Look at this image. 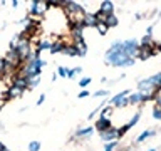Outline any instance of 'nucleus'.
<instances>
[{"mask_svg":"<svg viewBox=\"0 0 161 151\" xmlns=\"http://www.w3.org/2000/svg\"><path fill=\"white\" fill-rule=\"evenodd\" d=\"M136 60L133 57H128L124 52H111L108 50L106 52V64H111L114 67H129V65H134Z\"/></svg>","mask_w":161,"mask_h":151,"instance_id":"nucleus-1","label":"nucleus"},{"mask_svg":"<svg viewBox=\"0 0 161 151\" xmlns=\"http://www.w3.org/2000/svg\"><path fill=\"white\" fill-rule=\"evenodd\" d=\"M49 2H44V0H34L30 2V7H29V15H35V17H40L42 19L45 14L49 12Z\"/></svg>","mask_w":161,"mask_h":151,"instance_id":"nucleus-2","label":"nucleus"},{"mask_svg":"<svg viewBox=\"0 0 161 151\" xmlns=\"http://www.w3.org/2000/svg\"><path fill=\"white\" fill-rule=\"evenodd\" d=\"M123 52L128 55V57H138V52H139V42L136 39H128V40H123Z\"/></svg>","mask_w":161,"mask_h":151,"instance_id":"nucleus-3","label":"nucleus"},{"mask_svg":"<svg viewBox=\"0 0 161 151\" xmlns=\"http://www.w3.org/2000/svg\"><path fill=\"white\" fill-rule=\"evenodd\" d=\"M99 136H101V139H103V141H108V143H111V141H114L116 138H119V131L116 129V128H113V126H111L109 129L101 131Z\"/></svg>","mask_w":161,"mask_h":151,"instance_id":"nucleus-4","label":"nucleus"},{"mask_svg":"<svg viewBox=\"0 0 161 151\" xmlns=\"http://www.w3.org/2000/svg\"><path fill=\"white\" fill-rule=\"evenodd\" d=\"M138 89H139V92L151 94V92H153V89H154V86L151 84V81H149V77H148V79H141V81H139V82H138Z\"/></svg>","mask_w":161,"mask_h":151,"instance_id":"nucleus-5","label":"nucleus"},{"mask_svg":"<svg viewBox=\"0 0 161 151\" xmlns=\"http://www.w3.org/2000/svg\"><path fill=\"white\" fill-rule=\"evenodd\" d=\"M109 128H111V121H109V118H104V116H101V118L94 123V129H97L99 133L109 129Z\"/></svg>","mask_w":161,"mask_h":151,"instance_id":"nucleus-6","label":"nucleus"},{"mask_svg":"<svg viewBox=\"0 0 161 151\" xmlns=\"http://www.w3.org/2000/svg\"><path fill=\"white\" fill-rule=\"evenodd\" d=\"M12 86L14 87H19L20 91H25V89H29V79L27 77H20V76H15Z\"/></svg>","mask_w":161,"mask_h":151,"instance_id":"nucleus-7","label":"nucleus"},{"mask_svg":"<svg viewBox=\"0 0 161 151\" xmlns=\"http://www.w3.org/2000/svg\"><path fill=\"white\" fill-rule=\"evenodd\" d=\"M22 94H24V91H20L19 87H14V86H10V87H7V92H5V99H7V101L17 99Z\"/></svg>","mask_w":161,"mask_h":151,"instance_id":"nucleus-8","label":"nucleus"},{"mask_svg":"<svg viewBox=\"0 0 161 151\" xmlns=\"http://www.w3.org/2000/svg\"><path fill=\"white\" fill-rule=\"evenodd\" d=\"M72 45L77 50V57H84L87 54V45H86L84 40H77V42H72Z\"/></svg>","mask_w":161,"mask_h":151,"instance_id":"nucleus-9","label":"nucleus"},{"mask_svg":"<svg viewBox=\"0 0 161 151\" xmlns=\"http://www.w3.org/2000/svg\"><path fill=\"white\" fill-rule=\"evenodd\" d=\"M64 47H65V44H64V40L62 39H57V40H54V42H52V47H50V50H49V52L50 54H59V52H62V50H64Z\"/></svg>","mask_w":161,"mask_h":151,"instance_id":"nucleus-10","label":"nucleus"},{"mask_svg":"<svg viewBox=\"0 0 161 151\" xmlns=\"http://www.w3.org/2000/svg\"><path fill=\"white\" fill-rule=\"evenodd\" d=\"M82 25H84V29L86 27H96V25H97L96 15L94 14H86L84 15V20H82Z\"/></svg>","mask_w":161,"mask_h":151,"instance_id":"nucleus-11","label":"nucleus"},{"mask_svg":"<svg viewBox=\"0 0 161 151\" xmlns=\"http://www.w3.org/2000/svg\"><path fill=\"white\" fill-rule=\"evenodd\" d=\"M92 133H94V126H87V128H79L74 136H77V138H87Z\"/></svg>","mask_w":161,"mask_h":151,"instance_id":"nucleus-12","label":"nucleus"},{"mask_svg":"<svg viewBox=\"0 0 161 151\" xmlns=\"http://www.w3.org/2000/svg\"><path fill=\"white\" fill-rule=\"evenodd\" d=\"M101 12H103V14H106V15H111V14H113L114 12V3L113 2H103V3H101Z\"/></svg>","mask_w":161,"mask_h":151,"instance_id":"nucleus-13","label":"nucleus"},{"mask_svg":"<svg viewBox=\"0 0 161 151\" xmlns=\"http://www.w3.org/2000/svg\"><path fill=\"white\" fill-rule=\"evenodd\" d=\"M126 96H128V91H123V92L116 94L114 98H111V101H109V103H111V106H116V108H118V106H119V103H121V101H123V99L126 98Z\"/></svg>","mask_w":161,"mask_h":151,"instance_id":"nucleus-14","label":"nucleus"},{"mask_svg":"<svg viewBox=\"0 0 161 151\" xmlns=\"http://www.w3.org/2000/svg\"><path fill=\"white\" fill-rule=\"evenodd\" d=\"M62 54H64V55H69V57H77V50H75V47H74L72 44H69V45L65 44Z\"/></svg>","mask_w":161,"mask_h":151,"instance_id":"nucleus-15","label":"nucleus"},{"mask_svg":"<svg viewBox=\"0 0 161 151\" xmlns=\"http://www.w3.org/2000/svg\"><path fill=\"white\" fill-rule=\"evenodd\" d=\"M151 136H154V131L153 129H146V131H143L139 136H138V139H136V143H143L144 139H148V138H151Z\"/></svg>","mask_w":161,"mask_h":151,"instance_id":"nucleus-16","label":"nucleus"},{"mask_svg":"<svg viewBox=\"0 0 161 151\" xmlns=\"http://www.w3.org/2000/svg\"><path fill=\"white\" fill-rule=\"evenodd\" d=\"M20 39H22V35H20V32H19V34H15L14 37L10 39L8 49H10V50H15V49H17V45H19V42H20Z\"/></svg>","mask_w":161,"mask_h":151,"instance_id":"nucleus-17","label":"nucleus"},{"mask_svg":"<svg viewBox=\"0 0 161 151\" xmlns=\"http://www.w3.org/2000/svg\"><path fill=\"white\" fill-rule=\"evenodd\" d=\"M129 104H138V103H143V98H141V92H133V94H129Z\"/></svg>","mask_w":161,"mask_h":151,"instance_id":"nucleus-18","label":"nucleus"},{"mask_svg":"<svg viewBox=\"0 0 161 151\" xmlns=\"http://www.w3.org/2000/svg\"><path fill=\"white\" fill-rule=\"evenodd\" d=\"M77 74H82V67H74V69H67V79H74Z\"/></svg>","mask_w":161,"mask_h":151,"instance_id":"nucleus-19","label":"nucleus"},{"mask_svg":"<svg viewBox=\"0 0 161 151\" xmlns=\"http://www.w3.org/2000/svg\"><path fill=\"white\" fill-rule=\"evenodd\" d=\"M45 65V60L44 59H40V57H37L34 60V67H35V70H37V72H40L42 74V67Z\"/></svg>","mask_w":161,"mask_h":151,"instance_id":"nucleus-20","label":"nucleus"},{"mask_svg":"<svg viewBox=\"0 0 161 151\" xmlns=\"http://www.w3.org/2000/svg\"><path fill=\"white\" fill-rule=\"evenodd\" d=\"M106 25H108V27H116V25H118V17H116L114 14L108 15V20H106Z\"/></svg>","mask_w":161,"mask_h":151,"instance_id":"nucleus-21","label":"nucleus"},{"mask_svg":"<svg viewBox=\"0 0 161 151\" xmlns=\"http://www.w3.org/2000/svg\"><path fill=\"white\" fill-rule=\"evenodd\" d=\"M40 141H30L29 143V151H40Z\"/></svg>","mask_w":161,"mask_h":151,"instance_id":"nucleus-22","label":"nucleus"},{"mask_svg":"<svg viewBox=\"0 0 161 151\" xmlns=\"http://www.w3.org/2000/svg\"><path fill=\"white\" fill-rule=\"evenodd\" d=\"M39 82H40V76H39V77L29 79V89H35V87L39 86Z\"/></svg>","mask_w":161,"mask_h":151,"instance_id":"nucleus-23","label":"nucleus"},{"mask_svg":"<svg viewBox=\"0 0 161 151\" xmlns=\"http://www.w3.org/2000/svg\"><path fill=\"white\" fill-rule=\"evenodd\" d=\"M108 25H106V24H97V25H96V30H97V32L101 34V35H104L106 32H108Z\"/></svg>","mask_w":161,"mask_h":151,"instance_id":"nucleus-24","label":"nucleus"},{"mask_svg":"<svg viewBox=\"0 0 161 151\" xmlns=\"http://www.w3.org/2000/svg\"><path fill=\"white\" fill-rule=\"evenodd\" d=\"M57 76H60V77H67V67L59 65V67H57Z\"/></svg>","mask_w":161,"mask_h":151,"instance_id":"nucleus-25","label":"nucleus"},{"mask_svg":"<svg viewBox=\"0 0 161 151\" xmlns=\"http://www.w3.org/2000/svg\"><path fill=\"white\" fill-rule=\"evenodd\" d=\"M139 118H141V116H139V113H136V114L133 116V118H131V121H129V123H128V126H129V129L133 128V126H134L136 123H138V121H139Z\"/></svg>","mask_w":161,"mask_h":151,"instance_id":"nucleus-26","label":"nucleus"},{"mask_svg":"<svg viewBox=\"0 0 161 151\" xmlns=\"http://www.w3.org/2000/svg\"><path fill=\"white\" fill-rule=\"evenodd\" d=\"M89 84H91V77H82L79 81V87H87Z\"/></svg>","mask_w":161,"mask_h":151,"instance_id":"nucleus-27","label":"nucleus"},{"mask_svg":"<svg viewBox=\"0 0 161 151\" xmlns=\"http://www.w3.org/2000/svg\"><path fill=\"white\" fill-rule=\"evenodd\" d=\"M153 118L154 119H161V106H156L153 109Z\"/></svg>","mask_w":161,"mask_h":151,"instance_id":"nucleus-28","label":"nucleus"},{"mask_svg":"<svg viewBox=\"0 0 161 151\" xmlns=\"http://www.w3.org/2000/svg\"><path fill=\"white\" fill-rule=\"evenodd\" d=\"M111 113H113V106H108V108L103 109V114H101V116H104V118H109Z\"/></svg>","mask_w":161,"mask_h":151,"instance_id":"nucleus-29","label":"nucleus"},{"mask_svg":"<svg viewBox=\"0 0 161 151\" xmlns=\"http://www.w3.org/2000/svg\"><path fill=\"white\" fill-rule=\"evenodd\" d=\"M108 94H109L108 89H101V91H96V92H94L96 98H104V96H108Z\"/></svg>","mask_w":161,"mask_h":151,"instance_id":"nucleus-30","label":"nucleus"},{"mask_svg":"<svg viewBox=\"0 0 161 151\" xmlns=\"http://www.w3.org/2000/svg\"><path fill=\"white\" fill-rule=\"evenodd\" d=\"M5 76V60H3V57L0 59V79H2Z\"/></svg>","mask_w":161,"mask_h":151,"instance_id":"nucleus-31","label":"nucleus"},{"mask_svg":"<svg viewBox=\"0 0 161 151\" xmlns=\"http://www.w3.org/2000/svg\"><path fill=\"white\" fill-rule=\"evenodd\" d=\"M116 144H118V141H111V143H108V144H106L104 151H113V149L116 148Z\"/></svg>","mask_w":161,"mask_h":151,"instance_id":"nucleus-32","label":"nucleus"},{"mask_svg":"<svg viewBox=\"0 0 161 151\" xmlns=\"http://www.w3.org/2000/svg\"><path fill=\"white\" fill-rule=\"evenodd\" d=\"M89 96H91V94H89V91H86V89H84V91H80V92L77 94V98H79V99H86V98H89Z\"/></svg>","mask_w":161,"mask_h":151,"instance_id":"nucleus-33","label":"nucleus"},{"mask_svg":"<svg viewBox=\"0 0 161 151\" xmlns=\"http://www.w3.org/2000/svg\"><path fill=\"white\" fill-rule=\"evenodd\" d=\"M44 101H45V94H40V96H39V99H37V103H35V104L40 106V104H44Z\"/></svg>","mask_w":161,"mask_h":151,"instance_id":"nucleus-34","label":"nucleus"},{"mask_svg":"<svg viewBox=\"0 0 161 151\" xmlns=\"http://www.w3.org/2000/svg\"><path fill=\"white\" fill-rule=\"evenodd\" d=\"M151 32H153V27H148V30H146V35H149V37H151Z\"/></svg>","mask_w":161,"mask_h":151,"instance_id":"nucleus-35","label":"nucleus"},{"mask_svg":"<svg viewBox=\"0 0 161 151\" xmlns=\"http://www.w3.org/2000/svg\"><path fill=\"white\" fill-rule=\"evenodd\" d=\"M5 149H7V148H5V144L2 143V141H0V151H5Z\"/></svg>","mask_w":161,"mask_h":151,"instance_id":"nucleus-36","label":"nucleus"},{"mask_svg":"<svg viewBox=\"0 0 161 151\" xmlns=\"http://www.w3.org/2000/svg\"><path fill=\"white\" fill-rule=\"evenodd\" d=\"M0 131H5V128H3V123H0Z\"/></svg>","mask_w":161,"mask_h":151,"instance_id":"nucleus-37","label":"nucleus"},{"mask_svg":"<svg viewBox=\"0 0 161 151\" xmlns=\"http://www.w3.org/2000/svg\"><path fill=\"white\" fill-rule=\"evenodd\" d=\"M0 111H2V103H0Z\"/></svg>","mask_w":161,"mask_h":151,"instance_id":"nucleus-38","label":"nucleus"},{"mask_svg":"<svg viewBox=\"0 0 161 151\" xmlns=\"http://www.w3.org/2000/svg\"><path fill=\"white\" fill-rule=\"evenodd\" d=\"M149 151H156V149H149Z\"/></svg>","mask_w":161,"mask_h":151,"instance_id":"nucleus-39","label":"nucleus"},{"mask_svg":"<svg viewBox=\"0 0 161 151\" xmlns=\"http://www.w3.org/2000/svg\"><path fill=\"white\" fill-rule=\"evenodd\" d=\"M5 151H8V149H5Z\"/></svg>","mask_w":161,"mask_h":151,"instance_id":"nucleus-40","label":"nucleus"}]
</instances>
